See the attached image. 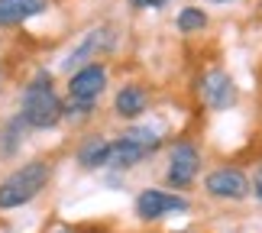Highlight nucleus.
<instances>
[{
  "instance_id": "obj_1",
  "label": "nucleus",
  "mask_w": 262,
  "mask_h": 233,
  "mask_svg": "<svg viewBox=\"0 0 262 233\" xmlns=\"http://www.w3.org/2000/svg\"><path fill=\"white\" fill-rule=\"evenodd\" d=\"M19 120L29 130H52L65 120V100L58 97L49 72H36L19 100Z\"/></svg>"
},
{
  "instance_id": "obj_2",
  "label": "nucleus",
  "mask_w": 262,
  "mask_h": 233,
  "mask_svg": "<svg viewBox=\"0 0 262 233\" xmlns=\"http://www.w3.org/2000/svg\"><path fill=\"white\" fill-rule=\"evenodd\" d=\"M52 178V165L46 159H33L26 165L13 168L10 175L0 181V210H13L29 204L33 198H39Z\"/></svg>"
},
{
  "instance_id": "obj_3",
  "label": "nucleus",
  "mask_w": 262,
  "mask_h": 233,
  "mask_svg": "<svg viewBox=\"0 0 262 233\" xmlns=\"http://www.w3.org/2000/svg\"><path fill=\"white\" fill-rule=\"evenodd\" d=\"M201 168V153L194 143L188 139H178L172 146V156H168V168H165V185L168 188H188L191 181L198 178Z\"/></svg>"
},
{
  "instance_id": "obj_4",
  "label": "nucleus",
  "mask_w": 262,
  "mask_h": 233,
  "mask_svg": "<svg viewBox=\"0 0 262 233\" xmlns=\"http://www.w3.org/2000/svg\"><path fill=\"white\" fill-rule=\"evenodd\" d=\"M198 94L210 110H230L236 104V84L224 68H210L198 78Z\"/></svg>"
},
{
  "instance_id": "obj_5",
  "label": "nucleus",
  "mask_w": 262,
  "mask_h": 233,
  "mask_svg": "<svg viewBox=\"0 0 262 233\" xmlns=\"http://www.w3.org/2000/svg\"><path fill=\"white\" fill-rule=\"evenodd\" d=\"M117 46V36H114V29L110 26H97V29H91V33L78 43V49L75 52H68L65 55V62H62V68L65 72H78V68H84V65H91L94 62V55H100V52H110V49Z\"/></svg>"
},
{
  "instance_id": "obj_6",
  "label": "nucleus",
  "mask_w": 262,
  "mask_h": 233,
  "mask_svg": "<svg viewBox=\"0 0 262 233\" xmlns=\"http://www.w3.org/2000/svg\"><path fill=\"white\" fill-rule=\"evenodd\" d=\"M107 88V68L100 62H91L68 78V100H81V104H97V97Z\"/></svg>"
},
{
  "instance_id": "obj_7",
  "label": "nucleus",
  "mask_w": 262,
  "mask_h": 233,
  "mask_svg": "<svg viewBox=\"0 0 262 233\" xmlns=\"http://www.w3.org/2000/svg\"><path fill=\"white\" fill-rule=\"evenodd\" d=\"M204 188H207V195L210 198H224V201H239V198H246L249 195V178L243 175L239 168H214L210 175L204 178Z\"/></svg>"
},
{
  "instance_id": "obj_8",
  "label": "nucleus",
  "mask_w": 262,
  "mask_h": 233,
  "mask_svg": "<svg viewBox=\"0 0 262 233\" xmlns=\"http://www.w3.org/2000/svg\"><path fill=\"white\" fill-rule=\"evenodd\" d=\"M172 210H188V201L172 195V191H159V188H146L139 191L136 198V214L143 220H162L165 214H172Z\"/></svg>"
},
{
  "instance_id": "obj_9",
  "label": "nucleus",
  "mask_w": 262,
  "mask_h": 233,
  "mask_svg": "<svg viewBox=\"0 0 262 233\" xmlns=\"http://www.w3.org/2000/svg\"><path fill=\"white\" fill-rule=\"evenodd\" d=\"M49 0H0V29L23 26L26 19L46 13Z\"/></svg>"
},
{
  "instance_id": "obj_10",
  "label": "nucleus",
  "mask_w": 262,
  "mask_h": 233,
  "mask_svg": "<svg viewBox=\"0 0 262 233\" xmlns=\"http://www.w3.org/2000/svg\"><path fill=\"white\" fill-rule=\"evenodd\" d=\"M146 104H149V94H146V88H139V84H123L114 97V110H117V117H123V120H136L146 110Z\"/></svg>"
},
{
  "instance_id": "obj_11",
  "label": "nucleus",
  "mask_w": 262,
  "mask_h": 233,
  "mask_svg": "<svg viewBox=\"0 0 262 233\" xmlns=\"http://www.w3.org/2000/svg\"><path fill=\"white\" fill-rule=\"evenodd\" d=\"M146 159V153L139 146H133L129 139H114L110 143V156H107V168H117V172H123V168H133V165H139V162Z\"/></svg>"
},
{
  "instance_id": "obj_12",
  "label": "nucleus",
  "mask_w": 262,
  "mask_h": 233,
  "mask_svg": "<svg viewBox=\"0 0 262 233\" xmlns=\"http://www.w3.org/2000/svg\"><path fill=\"white\" fill-rule=\"evenodd\" d=\"M107 156H110V139H104V136H88L78 146V165L81 168H104Z\"/></svg>"
},
{
  "instance_id": "obj_13",
  "label": "nucleus",
  "mask_w": 262,
  "mask_h": 233,
  "mask_svg": "<svg viewBox=\"0 0 262 233\" xmlns=\"http://www.w3.org/2000/svg\"><path fill=\"white\" fill-rule=\"evenodd\" d=\"M23 130H26V123L19 120V114L0 126V156H13L16 153V149H19V139H23Z\"/></svg>"
},
{
  "instance_id": "obj_14",
  "label": "nucleus",
  "mask_w": 262,
  "mask_h": 233,
  "mask_svg": "<svg viewBox=\"0 0 262 233\" xmlns=\"http://www.w3.org/2000/svg\"><path fill=\"white\" fill-rule=\"evenodd\" d=\"M123 139H129L133 146H139L146 156H152L159 146H162V139H159V133L156 130H146V126H133V130H126L123 133Z\"/></svg>"
},
{
  "instance_id": "obj_15",
  "label": "nucleus",
  "mask_w": 262,
  "mask_h": 233,
  "mask_svg": "<svg viewBox=\"0 0 262 233\" xmlns=\"http://www.w3.org/2000/svg\"><path fill=\"white\" fill-rule=\"evenodd\" d=\"M175 26H178V33H198V29L207 26V13L198 7H185V10H178Z\"/></svg>"
},
{
  "instance_id": "obj_16",
  "label": "nucleus",
  "mask_w": 262,
  "mask_h": 233,
  "mask_svg": "<svg viewBox=\"0 0 262 233\" xmlns=\"http://www.w3.org/2000/svg\"><path fill=\"white\" fill-rule=\"evenodd\" d=\"M94 104H81V100H65V117L68 120H88Z\"/></svg>"
},
{
  "instance_id": "obj_17",
  "label": "nucleus",
  "mask_w": 262,
  "mask_h": 233,
  "mask_svg": "<svg viewBox=\"0 0 262 233\" xmlns=\"http://www.w3.org/2000/svg\"><path fill=\"white\" fill-rule=\"evenodd\" d=\"M129 4H133V10H162L172 0H129Z\"/></svg>"
},
{
  "instance_id": "obj_18",
  "label": "nucleus",
  "mask_w": 262,
  "mask_h": 233,
  "mask_svg": "<svg viewBox=\"0 0 262 233\" xmlns=\"http://www.w3.org/2000/svg\"><path fill=\"white\" fill-rule=\"evenodd\" d=\"M253 195L262 201V165L256 168V175H253Z\"/></svg>"
},
{
  "instance_id": "obj_19",
  "label": "nucleus",
  "mask_w": 262,
  "mask_h": 233,
  "mask_svg": "<svg viewBox=\"0 0 262 233\" xmlns=\"http://www.w3.org/2000/svg\"><path fill=\"white\" fill-rule=\"evenodd\" d=\"M217 4H230V0H217Z\"/></svg>"
},
{
  "instance_id": "obj_20",
  "label": "nucleus",
  "mask_w": 262,
  "mask_h": 233,
  "mask_svg": "<svg viewBox=\"0 0 262 233\" xmlns=\"http://www.w3.org/2000/svg\"><path fill=\"white\" fill-rule=\"evenodd\" d=\"M178 233H191V230H178Z\"/></svg>"
}]
</instances>
